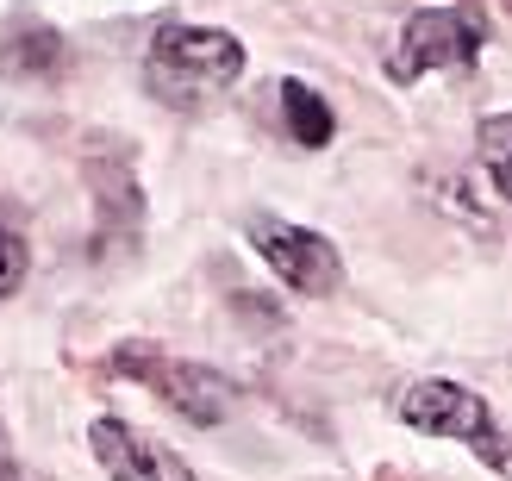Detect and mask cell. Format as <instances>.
<instances>
[{"label": "cell", "instance_id": "1", "mask_svg": "<svg viewBox=\"0 0 512 481\" xmlns=\"http://www.w3.org/2000/svg\"><path fill=\"white\" fill-rule=\"evenodd\" d=\"M144 69H150V94L157 100L200 107V100H219L244 75V44L232 32H219V25H157Z\"/></svg>", "mask_w": 512, "mask_h": 481}, {"label": "cell", "instance_id": "2", "mask_svg": "<svg viewBox=\"0 0 512 481\" xmlns=\"http://www.w3.org/2000/svg\"><path fill=\"white\" fill-rule=\"evenodd\" d=\"M107 369L119 375V382L150 388L169 413H182L188 425H225V413H232V400H238V388L225 382L219 369L188 363V357H169V350L138 344V338H132V344H119L113 357H107Z\"/></svg>", "mask_w": 512, "mask_h": 481}, {"label": "cell", "instance_id": "3", "mask_svg": "<svg viewBox=\"0 0 512 481\" xmlns=\"http://www.w3.org/2000/svg\"><path fill=\"white\" fill-rule=\"evenodd\" d=\"M394 413L400 425H413V432L425 438H444V444H469L488 469H512V444L500 438V425H494V407L481 400L475 388L463 382H444V375H425V382H413L400 400H394Z\"/></svg>", "mask_w": 512, "mask_h": 481}, {"label": "cell", "instance_id": "4", "mask_svg": "<svg viewBox=\"0 0 512 481\" xmlns=\"http://www.w3.org/2000/svg\"><path fill=\"white\" fill-rule=\"evenodd\" d=\"M250 250L263 257V269L275 275L281 288H294L306 300H319L344 282V257L338 244H331L325 232H313V225H294V219H275V213H256L250 219Z\"/></svg>", "mask_w": 512, "mask_h": 481}, {"label": "cell", "instance_id": "5", "mask_svg": "<svg viewBox=\"0 0 512 481\" xmlns=\"http://www.w3.org/2000/svg\"><path fill=\"white\" fill-rule=\"evenodd\" d=\"M481 57V19L463 7H419L400 25V50H394V75L419 82L438 69H475Z\"/></svg>", "mask_w": 512, "mask_h": 481}, {"label": "cell", "instance_id": "6", "mask_svg": "<svg viewBox=\"0 0 512 481\" xmlns=\"http://www.w3.org/2000/svg\"><path fill=\"white\" fill-rule=\"evenodd\" d=\"M88 450L113 481H194V469L169 444H157L125 419H88Z\"/></svg>", "mask_w": 512, "mask_h": 481}, {"label": "cell", "instance_id": "7", "mask_svg": "<svg viewBox=\"0 0 512 481\" xmlns=\"http://www.w3.org/2000/svg\"><path fill=\"white\" fill-rule=\"evenodd\" d=\"M281 119H288V138L306 144V150H325L331 138H338V113H331V100L319 88H306L300 75L281 82Z\"/></svg>", "mask_w": 512, "mask_h": 481}, {"label": "cell", "instance_id": "8", "mask_svg": "<svg viewBox=\"0 0 512 481\" xmlns=\"http://www.w3.org/2000/svg\"><path fill=\"white\" fill-rule=\"evenodd\" d=\"M475 150H481V169H488V182L500 188V200H512V113H488V119H481Z\"/></svg>", "mask_w": 512, "mask_h": 481}, {"label": "cell", "instance_id": "9", "mask_svg": "<svg viewBox=\"0 0 512 481\" xmlns=\"http://www.w3.org/2000/svg\"><path fill=\"white\" fill-rule=\"evenodd\" d=\"M57 63H63V44L50 32H25L19 44L0 50V69H7V75H50Z\"/></svg>", "mask_w": 512, "mask_h": 481}, {"label": "cell", "instance_id": "10", "mask_svg": "<svg viewBox=\"0 0 512 481\" xmlns=\"http://www.w3.org/2000/svg\"><path fill=\"white\" fill-rule=\"evenodd\" d=\"M25 275H32V244H25V232L0 225V300H13L25 288Z\"/></svg>", "mask_w": 512, "mask_h": 481}, {"label": "cell", "instance_id": "11", "mask_svg": "<svg viewBox=\"0 0 512 481\" xmlns=\"http://www.w3.org/2000/svg\"><path fill=\"white\" fill-rule=\"evenodd\" d=\"M0 481H25V475H19V469H13V463H0Z\"/></svg>", "mask_w": 512, "mask_h": 481}]
</instances>
